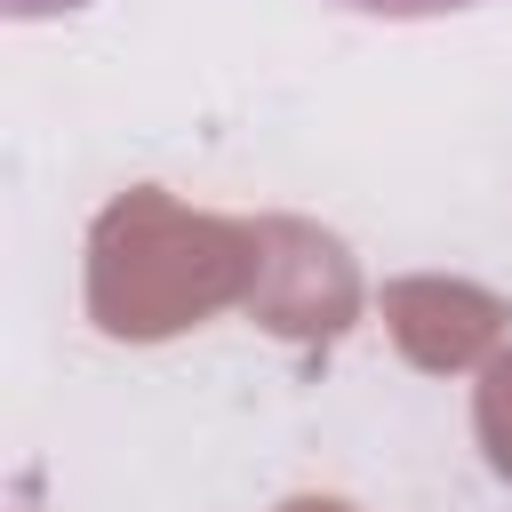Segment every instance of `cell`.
I'll return each instance as SVG.
<instances>
[{"instance_id":"2","label":"cell","mask_w":512,"mask_h":512,"mask_svg":"<svg viewBox=\"0 0 512 512\" xmlns=\"http://www.w3.org/2000/svg\"><path fill=\"white\" fill-rule=\"evenodd\" d=\"M16 16H40V8H80V0H8Z\"/></svg>"},{"instance_id":"1","label":"cell","mask_w":512,"mask_h":512,"mask_svg":"<svg viewBox=\"0 0 512 512\" xmlns=\"http://www.w3.org/2000/svg\"><path fill=\"white\" fill-rule=\"evenodd\" d=\"M336 8H360V16H456V8H480V0H336Z\"/></svg>"}]
</instances>
